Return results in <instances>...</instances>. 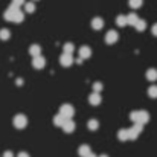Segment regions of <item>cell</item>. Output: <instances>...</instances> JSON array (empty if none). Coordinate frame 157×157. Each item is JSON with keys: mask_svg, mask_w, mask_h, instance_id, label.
<instances>
[{"mask_svg": "<svg viewBox=\"0 0 157 157\" xmlns=\"http://www.w3.org/2000/svg\"><path fill=\"white\" fill-rule=\"evenodd\" d=\"M82 61H84V59H81V58H76V59H75L76 64H82Z\"/></svg>", "mask_w": 157, "mask_h": 157, "instance_id": "d6a6232c", "label": "cell"}, {"mask_svg": "<svg viewBox=\"0 0 157 157\" xmlns=\"http://www.w3.org/2000/svg\"><path fill=\"white\" fill-rule=\"evenodd\" d=\"M3 157H14V154H12L11 151H5V153H3Z\"/></svg>", "mask_w": 157, "mask_h": 157, "instance_id": "4dcf8cb0", "label": "cell"}, {"mask_svg": "<svg viewBox=\"0 0 157 157\" xmlns=\"http://www.w3.org/2000/svg\"><path fill=\"white\" fill-rule=\"evenodd\" d=\"M9 37H11L9 29H0V40L6 41V40H9Z\"/></svg>", "mask_w": 157, "mask_h": 157, "instance_id": "d4e9b609", "label": "cell"}, {"mask_svg": "<svg viewBox=\"0 0 157 157\" xmlns=\"http://www.w3.org/2000/svg\"><path fill=\"white\" fill-rule=\"evenodd\" d=\"M29 53L32 55V58H34V56H38V55H41V48H40L38 44H32V46L29 48Z\"/></svg>", "mask_w": 157, "mask_h": 157, "instance_id": "2e32d148", "label": "cell"}, {"mask_svg": "<svg viewBox=\"0 0 157 157\" xmlns=\"http://www.w3.org/2000/svg\"><path fill=\"white\" fill-rule=\"evenodd\" d=\"M92 89H93V92H95V93H99V92H101L104 87H102V84H101V82H95Z\"/></svg>", "mask_w": 157, "mask_h": 157, "instance_id": "83f0119b", "label": "cell"}, {"mask_svg": "<svg viewBox=\"0 0 157 157\" xmlns=\"http://www.w3.org/2000/svg\"><path fill=\"white\" fill-rule=\"evenodd\" d=\"M87 127H89V130L95 131V130H98V128H99V124H98V121H96V119H90V121H89V124H87Z\"/></svg>", "mask_w": 157, "mask_h": 157, "instance_id": "cb8c5ba5", "label": "cell"}, {"mask_svg": "<svg viewBox=\"0 0 157 157\" xmlns=\"http://www.w3.org/2000/svg\"><path fill=\"white\" fill-rule=\"evenodd\" d=\"M134 28H136V31L142 32V31L147 29V21H145V20H137V23L134 25Z\"/></svg>", "mask_w": 157, "mask_h": 157, "instance_id": "44dd1931", "label": "cell"}, {"mask_svg": "<svg viewBox=\"0 0 157 157\" xmlns=\"http://www.w3.org/2000/svg\"><path fill=\"white\" fill-rule=\"evenodd\" d=\"M128 5H130L131 8L137 9V8H140V6L144 5V0H128Z\"/></svg>", "mask_w": 157, "mask_h": 157, "instance_id": "484cf974", "label": "cell"}, {"mask_svg": "<svg viewBox=\"0 0 157 157\" xmlns=\"http://www.w3.org/2000/svg\"><path fill=\"white\" fill-rule=\"evenodd\" d=\"M18 8L17 6H9L6 11H5V14H3V18L6 20V21H12V18H14V14H15V11H17Z\"/></svg>", "mask_w": 157, "mask_h": 157, "instance_id": "ba28073f", "label": "cell"}, {"mask_svg": "<svg viewBox=\"0 0 157 157\" xmlns=\"http://www.w3.org/2000/svg\"><path fill=\"white\" fill-rule=\"evenodd\" d=\"M142 131H144V125L142 124H134L131 128H128V139H131V140L137 139V136Z\"/></svg>", "mask_w": 157, "mask_h": 157, "instance_id": "3957f363", "label": "cell"}, {"mask_svg": "<svg viewBox=\"0 0 157 157\" xmlns=\"http://www.w3.org/2000/svg\"><path fill=\"white\" fill-rule=\"evenodd\" d=\"M75 127H76V125H75L73 119H66V122L63 124L61 128H63L66 133H73V131H75Z\"/></svg>", "mask_w": 157, "mask_h": 157, "instance_id": "9c48e42d", "label": "cell"}, {"mask_svg": "<svg viewBox=\"0 0 157 157\" xmlns=\"http://www.w3.org/2000/svg\"><path fill=\"white\" fill-rule=\"evenodd\" d=\"M87 157H98V156H95L93 153H90V154H89V156H87Z\"/></svg>", "mask_w": 157, "mask_h": 157, "instance_id": "e575fe53", "label": "cell"}, {"mask_svg": "<svg viewBox=\"0 0 157 157\" xmlns=\"http://www.w3.org/2000/svg\"><path fill=\"white\" fill-rule=\"evenodd\" d=\"M12 124H14V127H15V128L23 130V128L28 125V117H26L25 114H17V116H14Z\"/></svg>", "mask_w": 157, "mask_h": 157, "instance_id": "277c9868", "label": "cell"}, {"mask_svg": "<svg viewBox=\"0 0 157 157\" xmlns=\"http://www.w3.org/2000/svg\"><path fill=\"white\" fill-rule=\"evenodd\" d=\"M151 32H153V35H156V37H157V23H154V25H153Z\"/></svg>", "mask_w": 157, "mask_h": 157, "instance_id": "f546056e", "label": "cell"}, {"mask_svg": "<svg viewBox=\"0 0 157 157\" xmlns=\"http://www.w3.org/2000/svg\"><path fill=\"white\" fill-rule=\"evenodd\" d=\"M64 119H72L73 117V114H75V108H73V105L70 104H63L59 107V111H58Z\"/></svg>", "mask_w": 157, "mask_h": 157, "instance_id": "7a4b0ae2", "label": "cell"}, {"mask_svg": "<svg viewBox=\"0 0 157 157\" xmlns=\"http://www.w3.org/2000/svg\"><path fill=\"white\" fill-rule=\"evenodd\" d=\"M99 157H108V156H107V154H101V156H99Z\"/></svg>", "mask_w": 157, "mask_h": 157, "instance_id": "d590c367", "label": "cell"}, {"mask_svg": "<svg viewBox=\"0 0 157 157\" xmlns=\"http://www.w3.org/2000/svg\"><path fill=\"white\" fill-rule=\"evenodd\" d=\"M90 153H92V150H90V147H89V145H81V147H79V150H78V154H79L81 157H87Z\"/></svg>", "mask_w": 157, "mask_h": 157, "instance_id": "4fadbf2b", "label": "cell"}, {"mask_svg": "<svg viewBox=\"0 0 157 157\" xmlns=\"http://www.w3.org/2000/svg\"><path fill=\"white\" fill-rule=\"evenodd\" d=\"M101 101H102V98H101L99 93H95V92H93V93L89 96V102H90L92 105H99L101 104Z\"/></svg>", "mask_w": 157, "mask_h": 157, "instance_id": "8fae6325", "label": "cell"}, {"mask_svg": "<svg viewBox=\"0 0 157 157\" xmlns=\"http://www.w3.org/2000/svg\"><path fill=\"white\" fill-rule=\"evenodd\" d=\"M117 38H119V35H117L116 31H108V32L105 34V43H107V44H114V43L117 41Z\"/></svg>", "mask_w": 157, "mask_h": 157, "instance_id": "52a82bcc", "label": "cell"}, {"mask_svg": "<svg viewBox=\"0 0 157 157\" xmlns=\"http://www.w3.org/2000/svg\"><path fill=\"white\" fill-rule=\"evenodd\" d=\"M130 119H131L134 124H142V125H145V124H148V121H150V114H148L147 110H136V111H131Z\"/></svg>", "mask_w": 157, "mask_h": 157, "instance_id": "6da1fadb", "label": "cell"}, {"mask_svg": "<svg viewBox=\"0 0 157 157\" xmlns=\"http://www.w3.org/2000/svg\"><path fill=\"white\" fill-rule=\"evenodd\" d=\"M59 63H61L63 67H70V66L75 63V59H73L72 55H69V53H63V55L59 56Z\"/></svg>", "mask_w": 157, "mask_h": 157, "instance_id": "5b68a950", "label": "cell"}, {"mask_svg": "<svg viewBox=\"0 0 157 157\" xmlns=\"http://www.w3.org/2000/svg\"><path fill=\"white\" fill-rule=\"evenodd\" d=\"M46 66V58L38 55V56H34L32 58V67L34 69H43Z\"/></svg>", "mask_w": 157, "mask_h": 157, "instance_id": "8992f818", "label": "cell"}, {"mask_svg": "<svg viewBox=\"0 0 157 157\" xmlns=\"http://www.w3.org/2000/svg\"><path fill=\"white\" fill-rule=\"evenodd\" d=\"M64 122H66V119H64L59 113H58V114H55V117H53V124H55L56 127H63V124H64Z\"/></svg>", "mask_w": 157, "mask_h": 157, "instance_id": "7402d4cb", "label": "cell"}, {"mask_svg": "<svg viewBox=\"0 0 157 157\" xmlns=\"http://www.w3.org/2000/svg\"><path fill=\"white\" fill-rule=\"evenodd\" d=\"M148 96L153 99H157V86H151L148 89Z\"/></svg>", "mask_w": 157, "mask_h": 157, "instance_id": "4316f807", "label": "cell"}, {"mask_svg": "<svg viewBox=\"0 0 157 157\" xmlns=\"http://www.w3.org/2000/svg\"><path fill=\"white\" fill-rule=\"evenodd\" d=\"M92 56V49L89 46H81L79 48V58L81 59H87Z\"/></svg>", "mask_w": 157, "mask_h": 157, "instance_id": "30bf717a", "label": "cell"}, {"mask_svg": "<svg viewBox=\"0 0 157 157\" xmlns=\"http://www.w3.org/2000/svg\"><path fill=\"white\" fill-rule=\"evenodd\" d=\"M102 26H104V20H102L101 17H95V18L92 20V28H93V29L99 31V29H102Z\"/></svg>", "mask_w": 157, "mask_h": 157, "instance_id": "7c38bea8", "label": "cell"}, {"mask_svg": "<svg viewBox=\"0 0 157 157\" xmlns=\"http://www.w3.org/2000/svg\"><path fill=\"white\" fill-rule=\"evenodd\" d=\"M23 6H25V12L26 14H32L35 11V3L34 2H26Z\"/></svg>", "mask_w": 157, "mask_h": 157, "instance_id": "e0dca14e", "label": "cell"}, {"mask_svg": "<svg viewBox=\"0 0 157 157\" xmlns=\"http://www.w3.org/2000/svg\"><path fill=\"white\" fill-rule=\"evenodd\" d=\"M17 157H29V154H28V153H20Z\"/></svg>", "mask_w": 157, "mask_h": 157, "instance_id": "1f68e13d", "label": "cell"}, {"mask_svg": "<svg viewBox=\"0 0 157 157\" xmlns=\"http://www.w3.org/2000/svg\"><path fill=\"white\" fill-rule=\"evenodd\" d=\"M137 20H139V17H137V14H134V12H131V14L127 15V25H130V26H134V25L137 23Z\"/></svg>", "mask_w": 157, "mask_h": 157, "instance_id": "9a60e30c", "label": "cell"}, {"mask_svg": "<svg viewBox=\"0 0 157 157\" xmlns=\"http://www.w3.org/2000/svg\"><path fill=\"white\" fill-rule=\"evenodd\" d=\"M23 20H25V14H23V12H21V9L18 8V9L15 11V14H14L12 21H14V23H21Z\"/></svg>", "mask_w": 157, "mask_h": 157, "instance_id": "5bb4252c", "label": "cell"}, {"mask_svg": "<svg viewBox=\"0 0 157 157\" xmlns=\"http://www.w3.org/2000/svg\"><path fill=\"white\" fill-rule=\"evenodd\" d=\"M25 3H26L25 0H12V3H11V5H12V6H17V8H20V6H21V5H25Z\"/></svg>", "mask_w": 157, "mask_h": 157, "instance_id": "f1b7e54d", "label": "cell"}, {"mask_svg": "<svg viewBox=\"0 0 157 157\" xmlns=\"http://www.w3.org/2000/svg\"><path fill=\"white\" fill-rule=\"evenodd\" d=\"M23 84V79H17V86H21Z\"/></svg>", "mask_w": 157, "mask_h": 157, "instance_id": "836d02e7", "label": "cell"}, {"mask_svg": "<svg viewBox=\"0 0 157 157\" xmlns=\"http://www.w3.org/2000/svg\"><path fill=\"white\" fill-rule=\"evenodd\" d=\"M63 51H64V53L72 55L73 51H75V44H73V43H66V44H64V48H63Z\"/></svg>", "mask_w": 157, "mask_h": 157, "instance_id": "603a6c76", "label": "cell"}, {"mask_svg": "<svg viewBox=\"0 0 157 157\" xmlns=\"http://www.w3.org/2000/svg\"><path fill=\"white\" fill-rule=\"evenodd\" d=\"M32 2H37V0H32Z\"/></svg>", "mask_w": 157, "mask_h": 157, "instance_id": "8d00e7d4", "label": "cell"}, {"mask_svg": "<svg viewBox=\"0 0 157 157\" xmlns=\"http://www.w3.org/2000/svg\"><path fill=\"white\" fill-rule=\"evenodd\" d=\"M147 79H148V81H156L157 79L156 69H148V70H147Z\"/></svg>", "mask_w": 157, "mask_h": 157, "instance_id": "d6986e66", "label": "cell"}, {"mask_svg": "<svg viewBox=\"0 0 157 157\" xmlns=\"http://www.w3.org/2000/svg\"><path fill=\"white\" fill-rule=\"evenodd\" d=\"M116 25H117L119 28L127 26V15H117V17H116Z\"/></svg>", "mask_w": 157, "mask_h": 157, "instance_id": "ffe728a7", "label": "cell"}, {"mask_svg": "<svg viewBox=\"0 0 157 157\" xmlns=\"http://www.w3.org/2000/svg\"><path fill=\"white\" fill-rule=\"evenodd\" d=\"M117 139H119V140H122V142L128 140V130H125V128L119 130V131H117Z\"/></svg>", "mask_w": 157, "mask_h": 157, "instance_id": "ac0fdd59", "label": "cell"}]
</instances>
